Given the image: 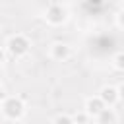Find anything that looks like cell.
Returning a JSON list of instances; mask_svg holds the SVG:
<instances>
[{"label":"cell","mask_w":124,"mask_h":124,"mask_svg":"<svg viewBox=\"0 0 124 124\" xmlns=\"http://www.w3.org/2000/svg\"><path fill=\"white\" fill-rule=\"evenodd\" d=\"M93 118L85 112V110H81V112H76L74 114V122H78V124H85V122H91Z\"/></svg>","instance_id":"cell-10"},{"label":"cell","mask_w":124,"mask_h":124,"mask_svg":"<svg viewBox=\"0 0 124 124\" xmlns=\"http://www.w3.org/2000/svg\"><path fill=\"white\" fill-rule=\"evenodd\" d=\"M105 107H107V103H105V101H103L99 95L87 97V99H85V103H83V110H85V112H87V114H89L93 120H95V116H97V114H99V112H101Z\"/></svg>","instance_id":"cell-5"},{"label":"cell","mask_w":124,"mask_h":124,"mask_svg":"<svg viewBox=\"0 0 124 124\" xmlns=\"http://www.w3.org/2000/svg\"><path fill=\"white\" fill-rule=\"evenodd\" d=\"M95 120H97L99 124H114V122H118V114H116V110H114L112 107H105V108L95 116Z\"/></svg>","instance_id":"cell-7"},{"label":"cell","mask_w":124,"mask_h":124,"mask_svg":"<svg viewBox=\"0 0 124 124\" xmlns=\"http://www.w3.org/2000/svg\"><path fill=\"white\" fill-rule=\"evenodd\" d=\"M112 68L118 70V72H124V50H118L114 56H112Z\"/></svg>","instance_id":"cell-8"},{"label":"cell","mask_w":124,"mask_h":124,"mask_svg":"<svg viewBox=\"0 0 124 124\" xmlns=\"http://www.w3.org/2000/svg\"><path fill=\"white\" fill-rule=\"evenodd\" d=\"M116 25H118L120 29H124V8L116 12Z\"/></svg>","instance_id":"cell-11"},{"label":"cell","mask_w":124,"mask_h":124,"mask_svg":"<svg viewBox=\"0 0 124 124\" xmlns=\"http://www.w3.org/2000/svg\"><path fill=\"white\" fill-rule=\"evenodd\" d=\"M6 56H8V50L0 46V64H4V62H6Z\"/></svg>","instance_id":"cell-13"},{"label":"cell","mask_w":124,"mask_h":124,"mask_svg":"<svg viewBox=\"0 0 124 124\" xmlns=\"http://www.w3.org/2000/svg\"><path fill=\"white\" fill-rule=\"evenodd\" d=\"M99 97L107 103V107H114L118 103V87L114 85H103L99 91Z\"/></svg>","instance_id":"cell-6"},{"label":"cell","mask_w":124,"mask_h":124,"mask_svg":"<svg viewBox=\"0 0 124 124\" xmlns=\"http://www.w3.org/2000/svg\"><path fill=\"white\" fill-rule=\"evenodd\" d=\"M118 103H122V105H124V81L118 85Z\"/></svg>","instance_id":"cell-12"},{"label":"cell","mask_w":124,"mask_h":124,"mask_svg":"<svg viewBox=\"0 0 124 124\" xmlns=\"http://www.w3.org/2000/svg\"><path fill=\"white\" fill-rule=\"evenodd\" d=\"M6 97H8V95H6V91H4V87H2V83H0V103H2Z\"/></svg>","instance_id":"cell-14"},{"label":"cell","mask_w":124,"mask_h":124,"mask_svg":"<svg viewBox=\"0 0 124 124\" xmlns=\"http://www.w3.org/2000/svg\"><path fill=\"white\" fill-rule=\"evenodd\" d=\"M48 56L54 60V62H66L70 60L72 56V46L68 43H62V41H56L48 46Z\"/></svg>","instance_id":"cell-4"},{"label":"cell","mask_w":124,"mask_h":124,"mask_svg":"<svg viewBox=\"0 0 124 124\" xmlns=\"http://www.w3.org/2000/svg\"><path fill=\"white\" fill-rule=\"evenodd\" d=\"M2 78H4V70H2V64H0V81H2Z\"/></svg>","instance_id":"cell-16"},{"label":"cell","mask_w":124,"mask_h":124,"mask_svg":"<svg viewBox=\"0 0 124 124\" xmlns=\"http://www.w3.org/2000/svg\"><path fill=\"white\" fill-rule=\"evenodd\" d=\"M0 108H2V114L6 120H21L27 112V105L21 97L17 95H12V97H6L2 103H0Z\"/></svg>","instance_id":"cell-1"},{"label":"cell","mask_w":124,"mask_h":124,"mask_svg":"<svg viewBox=\"0 0 124 124\" xmlns=\"http://www.w3.org/2000/svg\"><path fill=\"white\" fill-rule=\"evenodd\" d=\"M70 17V12L64 4H50L46 10H45V21L52 27H58V25H64Z\"/></svg>","instance_id":"cell-3"},{"label":"cell","mask_w":124,"mask_h":124,"mask_svg":"<svg viewBox=\"0 0 124 124\" xmlns=\"http://www.w3.org/2000/svg\"><path fill=\"white\" fill-rule=\"evenodd\" d=\"M52 124H74V114L60 112V114L52 116Z\"/></svg>","instance_id":"cell-9"},{"label":"cell","mask_w":124,"mask_h":124,"mask_svg":"<svg viewBox=\"0 0 124 124\" xmlns=\"http://www.w3.org/2000/svg\"><path fill=\"white\" fill-rule=\"evenodd\" d=\"M87 2H89V4H95V6H99L103 0H87Z\"/></svg>","instance_id":"cell-15"},{"label":"cell","mask_w":124,"mask_h":124,"mask_svg":"<svg viewBox=\"0 0 124 124\" xmlns=\"http://www.w3.org/2000/svg\"><path fill=\"white\" fill-rule=\"evenodd\" d=\"M4 48L8 50L10 56H14V58H23V56H27L29 50H31V41H29L27 35L16 33V35H10V37L6 39Z\"/></svg>","instance_id":"cell-2"}]
</instances>
